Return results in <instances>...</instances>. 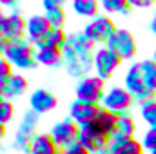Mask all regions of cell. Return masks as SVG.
Returning <instances> with one entry per match:
<instances>
[{"instance_id": "1", "label": "cell", "mask_w": 156, "mask_h": 154, "mask_svg": "<svg viewBox=\"0 0 156 154\" xmlns=\"http://www.w3.org/2000/svg\"><path fill=\"white\" fill-rule=\"evenodd\" d=\"M96 44L91 42L83 33H71L64 51V69L71 78L89 76L91 71H94V53Z\"/></svg>"}, {"instance_id": "2", "label": "cell", "mask_w": 156, "mask_h": 154, "mask_svg": "<svg viewBox=\"0 0 156 154\" xmlns=\"http://www.w3.org/2000/svg\"><path fill=\"white\" fill-rule=\"evenodd\" d=\"M4 58L15 69H20V71H29L38 65L37 64V47L27 38L9 42V47H7Z\"/></svg>"}, {"instance_id": "3", "label": "cell", "mask_w": 156, "mask_h": 154, "mask_svg": "<svg viewBox=\"0 0 156 154\" xmlns=\"http://www.w3.org/2000/svg\"><path fill=\"white\" fill-rule=\"evenodd\" d=\"M38 123H40V114H37L31 109L24 111L22 120H20V123L16 127V132H15V140H13V147L16 151H22V152L29 154L31 143H33L35 136L38 134L37 132Z\"/></svg>"}, {"instance_id": "4", "label": "cell", "mask_w": 156, "mask_h": 154, "mask_svg": "<svg viewBox=\"0 0 156 154\" xmlns=\"http://www.w3.org/2000/svg\"><path fill=\"white\" fill-rule=\"evenodd\" d=\"M105 82L96 75H89V76L78 80L75 85V96L80 102L85 103H94V105H102V100L105 96Z\"/></svg>"}, {"instance_id": "5", "label": "cell", "mask_w": 156, "mask_h": 154, "mask_svg": "<svg viewBox=\"0 0 156 154\" xmlns=\"http://www.w3.org/2000/svg\"><path fill=\"white\" fill-rule=\"evenodd\" d=\"M107 49H111L122 62L125 60H133L138 53V44L134 35L129 29H116L115 35L109 38V42L105 44Z\"/></svg>"}, {"instance_id": "6", "label": "cell", "mask_w": 156, "mask_h": 154, "mask_svg": "<svg viewBox=\"0 0 156 154\" xmlns=\"http://www.w3.org/2000/svg\"><path fill=\"white\" fill-rule=\"evenodd\" d=\"M118 27L115 26V20L109 16V15H98L96 18H93V20H89L85 26H83V35L87 37V38L91 40V42H94V44H107L109 38L115 35V31H116Z\"/></svg>"}, {"instance_id": "7", "label": "cell", "mask_w": 156, "mask_h": 154, "mask_svg": "<svg viewBox=\"0 0 156 154\" xmlns=\"http://www.w3.org/2000/svg\"><path fill=\"white\" fill-rule=\"evenodd\" d=\"M133 105H134L133 94L125 87H122V85L109 87L107 93H105V96H104V100H102V107L107 109V111H111V113H115V114H118V116L129 114V111H131Z\"/></svg>"}, {"instance_id": "8", "label": "cell", "mask_w": 156, "mask_h": 154, "mask_svg": "<svg viewBox=\"0 0 156 154\" xmlns=\"http://www.w3.org/2000/svg\"><path fill=\"white\" fill-rule=\"evenodd\" d=\"M49 134L53 136V140H55L58 151H67L69 147H73L75 143H78L80 127L67 116V118H64V120H58V121L51 127Z\"/></svg>"}, {"instance_id": "9", "label": "cell", "mask_w": 156, "mask_h": 154, "mask_svg": "<svg viewBox=\"0 0 156 154\" xmlns=\"http://www.w3.org/2000/svg\"><path fill=\"white\" fill-rule=\"evenodd\" d=\"M78 143L83 145L91 154H100L109 149L111 138L107 134H104L102 131H98L94 125H87V127H80Z\"/></svg>"}, {"instance_id": "10", "label": "cell", "mask_w": 156, "mask_h": 154, "mask_svg": "<svg viewBox=\"0 0 156 154\" xmlns=\"http://www.w3.org/2000/svg\"><path fill=\"white\" fill-rule=\"evenodd\" d=\"M55 27L51 26V22L47 20V16L44 13L31 15L27 18V35H26V38L29 40L37 49H40V47L45 45V40H47L49 33Z\"/></svg>"}, {"instance_id": "11", "label": "cell", "mask_w": 156, "mask_h": 154, "mask_svg": "<svg viewBox=\"0 0 156 154\" xmlns=\"http://www.w3.org/2000/svg\"><path fill=\"white\" fill-rule=\"evenodd\" d=\"M120 64H122V60L105 45L96 49V53H94V75L100 76L104 82L113 78L115 71L120 67Z\"/></svg>"}, {"instance_id": "12", "label": "cell", "mask_w": 156, "mask_h": 154, "mask_svg": "<svg viewBox=\"0 0 156 154\" xmlns=\"http://www.w3.org/2000/svg\"><path fill=\"white\" fill-rule=\"evenodd\" d=\"M102 109H104L102 105L85 103V102L75 100V102H71V105H69V118L76 123L78 127H87V125H93V123L98 120Z\"/></svg>"}, {"instance_id": "13", "label": "cell", "mask_w": 156, "mask_h": 154, "mask_svg": "<svg viewBox=\"0 0 156 154\" xmlns=\"http://www.w3.org/2000/svg\"><path fill=\"white\" fill-rule=\"evenodd\" d=\"M56 105H58V98H56L51 91H47V89H44V87L35 89V91L29 94V109L35 111V113L40 114V116L55 111Z\"/></svg>"}, {"instance_id": "14", "label": "cell", "mask_w": 156, "mask_h": 154, "mask_svg": "<svg viewBox=\"0 0 156 154\" xmlns=\"http://www.w3.org/2000/svg\"><path fill=\"white\" fill-rule=\"evenodd\" d=\"M27 87H29V82L22 73H13L7 80L0 82L2 96H4V100H9V102L18 98V96H22L27 91Z\"/></svg>"}, {"instance_id": "15", "label": "cell", "mask_w": 156, "mask_h": 154, "mask_svg": "<svg viewBox=\"0 0 156 154\" xmlns=\"http://www.w3.org/2000/svg\"><path fill=\"white\" fill-rule=\"evenodd\" d=\"M123 87L133 94V98L144 91H151L145 87V82H144V75H142V64L140 62H133L127 71H125V76H123Z\"/></svg>"}, {"instance_id": "16", "label": "cell", "mask_w": 156, "mask_h": 154, "mask_svg": "<svg viewBox=\"0 0 156 154\" xmlns=\"http://www.w3.org/2000/svg\"><path fill=\"white\" fill-rule=\"evenodd\" d=\"M27 35V18H24V15L18 11H11L7 13V37L9 42L15 40H22Z\"/></svg>"}, {"instance_id": "17", "label": "cell", "mask_w": 156, "mask_h": 154, "mask_svg": "<svg viewBox=\"0 0 156 154\" xmlns=\"http://www.w3.org/2000/svg\"><path fill=\"white\" fill-rule=\"evenodd\" d=\"M109 154H145V149L136 138H111Z\"/></svg>"}, {"instance_id": "18", "label": "cell", "mask_w": 156, "mask_h": 154, "mask_svg": "<svg viewBox=\"0 0 156 154\" xmlns=\"http://www.w3.org/2000/svg\"><path fill=\"white\" fill-rule=\"evenodd\" d=\"M42 7H44V15L47 16V20L51 22V26L56 27V29H64L66 20H67L64 4L60 0H44Z\"/></svg>"}, {"instance_id": "19", "label": "cell", "mask_w": 156, "mask_h": 154, "mask_svg": "<svg viewBox=\"0 0 156 154\" xmlns=\"http://www.w3.org/2000/svg\"><path fill=\"white\" fill-rule=\"evenodd\" d=\"M37 64L49 67V69L60 67V65H64V51L58 47L44 45V47L37 49Z\"/></svg>"}, {"instance_id": "20", "label": "cell", "mask_w": 156, "mask_h": 154, "mask_svg": "<svg viewBox=\"0 0 156 154\" xmlns=\"http://www.w3.org/2000/svg\"><path fill=\"white\" fill-rule=\"evenodd\" d=\"M118 118L120 116L107 111V109H102V113L98 116V120L93 123L98 131H102L104 134H107L109 138H115L116 136V131H118Z\"/></svg>"}, {"instance_id": "21", "label": "cell", "mask_w": 156, "mask_h": 154, "mask_svg": "<svg viewBox=\"0 0 156 154\" xmlns=\"http://www.w3.org/2000/svg\"><path fill=\"white\" fill-rule=\"evenodd\" d=\"M58 151L53 136L49 132H38L31 143V149H29V154H55Z\"/></svg>"}, {"instance_id": "22", "label": "cell", "mask_w": 156, "mask_h": 154, "mask_svg": "<svg viewBox=\"0 0 156 154\" xmlns=\"http://www.w3.org/2000/svg\"><path fill=\"white\" fill-rule=\"evenodd\" d=\"M71 9L75 11V15L83 16V18H96L100 15V2L96 0H73L71 2Z\"/></svg>"}, {"instance_id": "23", "label": "cell", "mask_w": 156, "mask_h": 154, "mask_svg": "<svg viewBox=\"0 0 156 154\" xmlns=\"http://www.w3.org/2000/svg\"><path fill=\"white\" fill-rule=\"evenodd\" d=\"M116 138H136V121L131 114H122L118 118Z\"/></svg>"}, {"instance_id": "24", "label": "cell", "mask_w": 156, "mask_h": 154, "mask_svg": "<svg viewBox=\"0 0 156 154\" xmlns=\"http://www.w3.org/2000/svg\"><path fill=\"white\" fill-rule=\"evenodd\" d=\"M100 7L107 15H111V13H122L125 16H129L131 15V9H133L129 0H102L100 2Z\"/></svg>"}, {"instance_id": "25", "label": "cell", "mask_w": 156, "mask_h": 154, "mask_svg": "<svg viewBox=\"0 0 156 154\" xmlns=\"http://www.w3.org/2000/svg\"><path fill=\"white\" fill-rule=\"evenodd\" d=\"M140 64H142V75H144L145 87L156 93V62L153 58H145Z\"/></svg>"}, {"instance_id": "26", "label": "cell", "mask_w": 156, "mask_h": 154, "mask_svg": "<svg viewBox=\"0 0 156 154\" xmlns=\"http://www.w3.org/2000/svg\"><path fill=\"white\" fill-rule=\"evenodd\" d=\"M140 116L147 123L149 129H154L156 127V100H151V102L140 105Z\"/></svg>"}, {"instance_id": "27", "label": "cell", "mask_w": 156, "mask_h": 154, "mask_svg": "<svg viewBox=\"0 0 156 154\" xmlns=\"http://www.w3.org/2000/svg\"><path fill=\"white\" fill-rule=\"evenodd\" d=\"M67 38H69V35H67L64 29H56V27H55V29L49 33L47 40H45V45L64 49V47H66V44H67Z\"/></svg>"}, {"instance_id": "28", "label": "cell", "mask_w": 156, "mask_h": 154, "mask_svg": "<svg viewBox=\"0 0 156 154\" xmlns=\"http://www.w3.org/2000/svg\"><path fill=\"white\" fill-rule=\"evenodd\" d=\"M15 118V105L9 100H2L0 102V123L7 127V123H11Z\"/></svg>"}, {"instance_id": "29", "label": "cell", "mask_w": 156, "mask_h": 154, "mask_svg": "<svg viewBox=\"0 0 156 154\" xmlns=\"http://www.w3.org/2000/svg\"><path fill=\"white\" fill-rule=\"evenodd\" d=\"M140 142H142V145H144L145 152H149V154L154 152V151H156V127H154V129H147Z\"/></svg>"}, {"instance_id": "30", "label": "cell", "mask_w": 156, "mask_h": 154, "mask_svg": "<svg viewBox=\"0 0 156 154\" xmlns=\"http://www.w3.org/2000/svg\"><path fill=\"white\" fill-rule=\"evenodd\" d=\"M13 65L4 58V56H0V82H4V80H7V78L13 75Z\"/></svg>"}, {"instance_id": "31", "label": "cell", "mask_w": 156, "mask_h": 154, "mask_svg": "<svg viewBox=\"0 0 156 154\" xmlns=\"http://www.w3.org/2000/svg\"><path fill=\"white\" fill-rule=\"evenodd\" d=\"M133 9H147L153 5V0H129Z\"/></svg>"}, {"instance_id": "32", "label": "cell", "mask_w": 156, "mask_h": 154, "mask_svg": "<svg viewBox=\"0 0 156 154\" xmlns=\"http://www.w3.org/2000/svg\"><path fill=\"white\" fill-rule=\"evenodd\" d=\"M5 37H7V13H2L0 15V38H5Z\"/></svg>"}, {"instance_id": "33", "label": "cell", "mask_w": 156, "mask_h": 154, "mask_svg": "<svg viewBox=\"0 0 156 154\" xmlns=\"http://www.w3.org/2000/svg\"><path fill=\"white\" fill-rule=\"evenodd\" d=\"M64 152H66V154H91L85 147H83V145H80V143H75L73 147H69V149H67V151H64Z\"/></svg>"}, {"instance_id": "34", "label": "cell", "mask_w": 156, "mask_h": 154, "mask_svg": "<svg viewBox=\"0 0 156 154\" xmlns=\"http://www.w3.org/2000/svg\"><path fill=\"white\" fill-rule=\"evenodd\" d=\"M0 4H2L4 9H9V13L11 11H18V2H15V0H4Z\"/></svg>"}, {"instance_id": "35", "label": "cell", "mask_w": 156, "mask_h": 154, "mask_svg": "<svg viewBox=\"0 0 156 154\" xmlns=\"http://www.w3.org/2000/svg\"><path fill=\"white\" fill-rule=\"evenodd\" d=\"M149 29H151V33L156 37V13L153 15V18H151V22H149Z\"/></svg>"}, {"instance_id": "36", "label": "cell", "mask_w": 156, "mask_h": 154, "mask_svg": "<svg viewBox=\"0 0 156 154\" xmlns=\"http://www.w3.org/2000/svg\"><path fill=\"white\" fill-rule=\"evenodd\" d=\"M5 134H7V129H5V125H2V123H0V143L4 142Z\"/></svg>"}, {"instance_id": "37", "label": "cell", "mask_w": 156, "mask_h": 154, "mask_svg": "<svg viewBox=\"0 0 156 154\" xmlns=\"http://www.w3.org/2000/svg\"><path fill=\"white\" fill-rule=\"evenodd\" d=\"M153 60L156 62V49H154V53H153Z\"/></svg>"}, {"instance_id": "38", "label": "cell", "mask_w": 156, "mask_h": 154, "mask_svg": "<svg viewBox=\"0 0 156 154\" xmlns=\"http://www.w3.org/2000/svg\"><path fill=\"white\" fill-rule=\"evenodd\" d=\"M55 154H66V152H64V151H56Z\"/></svg>"}, {"instance_id": "39", "label": "cell", "mask_w": 156, "mask_h": 154, "mask_svg": "<svg viewBox=\"0 0 156 154\" xmlns=\"http://www.w3.org/2000/svg\"><path fill=\"white\" fill-rule=\"evenodd\" d=\"M2 13H4V7H2V4H0V15H2Z\"/></svg>"}, {"instance_id": "40", "label": "cell", "mask_w": 156, "mask_h": 154, "mask_svg": "<svg viewBox=\"0 0 156 154\" xmlns=\"http://www.w3.org/2000/svg\"><path fill=\"white\" fill-rule=\"evenodd\" d=\"M2 100H4V96H2V91H0V102H2Z\"/></svg>"}, {"instance_id": "41", "label": "cell", "mask_w": 156, "mask_h": 154, "mask_svg": "<svg viewBox=\"0 0 156 154\" xmlns=\"http://www.w3.org/2000/svg\"><path fill=\"white\" fill-rule=\"evenodd\" d=\"M100 154H109V151H105V152H100Z\"/></svg>"}, {"instance_id": "42", "label": "cell", "mask_w": 156, "mask_h": 154, "mask_svg": "<svg viewBox=\"0 0 156 154\" xmlns=\"http://www.w3.org/2000/svg\"><path fill=\"white\" fill-rule=\"evenodd\" d=\"M151 154H156V151H154V152H151Z\"/></svg>"}]
</instances>
